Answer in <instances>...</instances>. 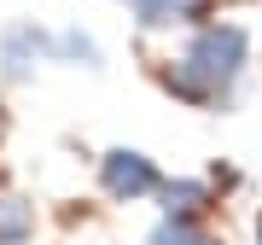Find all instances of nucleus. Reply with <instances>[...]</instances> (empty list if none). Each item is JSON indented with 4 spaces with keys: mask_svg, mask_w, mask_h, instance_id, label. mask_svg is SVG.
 I'll return each instance as SVG.
<instances>
[{
    "mask_svg": "<svg viewBox=\"0 0 262 245\" xmlns=\"http://www.w3.org/2000/svg\"><path fill=\"white\" fill-rule=\"evenodd\" d=\"M151 245H210V239L198 234L192 222H163L158 234H151Z\"/></svg>",
    "mask_w": 262,
    "mask_h": 245,
    "instance_id": "6e6552de",
    "label": "nucleus"
},
{
    "mask_svg": "<svg viewBox=\"0 0 262 245\" xmlns=\"http://www.w3.org/2000/svg\"><path fill=\"white\" fill-rule=\"evenodd\" d=\"M245 58H251V35H245L239 24H204L187 41V53L169 58L163 88L175 99H187V105H215V99H227V88L245 76Z\"/></svg>",
    "mask_w": 262,
    "mask_h": 245,
    "instance_id": "f257e3e1",
    "label": "nucleus"
},
{
    "mask_svg": "<svg viewBox=\"0 0 262 245\" xmlns=\"http://www.w3.org/2000/svg\"><path fill=\"white\" fill-rule=\"evenodd\" d=\"M53 65H76V70H99V41L82 29H58L53 35Z\"/></svg>",
    "mask_w": 262,
    "mask_h": 245,
    "instance_id": "20e7f679",
    "label": "nucleus"
},
{
    "mask_svg": "<svg viewBox=\"0 0 262 245\" xmlns=\"http://www.w3.org/2000/svg\"><path fill=\"white\" fill-rule=\"evenodd\" d=\"M256 245H262V216H256Z\"/></svg>",
    "mask_w": 262,
    "mask_h": 245,
    "instance_id": "1a4fd4ad",
    "label": "nucleus"
},
{
    "mask_svg": "<svg viewBox=\"0 0 262 245\" xmlns=\"http://www.w3.org/2000/svg\"><path fill=\"white\" fill-rule=\"evenodd\" d=\"M99 181H105V193L111 198H146L151 187H158V170H151V158L146 152H128V146H117V152H105L99 158Z\"/></svg>",
    "mask_w": 262,
    "mask_h": 245,
    "instance_id": "7ed1b4c3",
    "label": "nucleus"
},
{
    "mask_svg": "<svg viewBox=\"0 0 262 245\" xmlns=\"http://www.w3.org/2000/svg\"><path fill=\"white\" fill-rule=\"evenodd\" d=\"M204 181H175V187H163V210H169V222H192L198 210H204Z\"/></svg>",
    "mask_w": 262,
    "mask_h": 245,
    "instance_id": "423d86ee",
    "label": "nucleus"
},
{
    "mask_svg": "<svg viewBox=\"0 0 262 245\" xmlns=\"http://www.w3.org/2000/svg\"><path fill=\"white\" fill-rule=\"evenodd\" d=\"M128 6H134V24H146V29H169V24L192 18V0H128Z\"/></svg>",
    "mask_w": 262,
    "mask_h": 245,
    "instance_id": "39448f33",
    "label": "nucleus"
},
{
    "mask_svg": "<svg viewBox=\"0 0 262 245\" xmlns=\"http://www.w3.org/2000/svg\"><path fill=\"white\" fill-rule=\"evenodd\" d=\"M29 228H35L29 205H24L18 193H6V198H0V245H24V239H29Z\"/></svg>",
    "mask_w": 262,
    "mask_h": 245,
    "instance_id": "0eeeda50",
    "label": "nucleus"
},
{
    "mask_svg": "<svg viewBox=\"0 0 262 245\" xmlns=\"http://www.w3.org/2000/svg\"><path fill=\"white\" fill-rule=\"evenodd\" d=\"M41 65H53V35L35 29V24H12L0 35V70H6V82H29Z\"/></svg>",
    "mask_w": 262,
    "mask_h": 245,
    "instance_id": "f03ea898",
    "label": "nucleus"
}]
</instances>
